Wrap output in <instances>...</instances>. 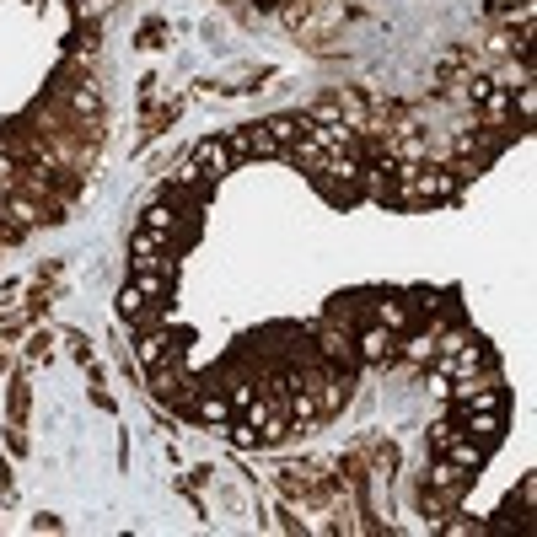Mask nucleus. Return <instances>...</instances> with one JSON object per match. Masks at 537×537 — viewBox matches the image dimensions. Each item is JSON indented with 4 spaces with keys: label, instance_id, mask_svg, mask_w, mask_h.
Instances as JSON below:
<instances>
[{
    "label": "nucleus",
    "instance_id": "f257e3e1",
    "mask_svg": "<svg viewBox=\"0 0 537 537\" xmlns=\"http://www.w3.org/2000/svg\"><path fill=\"white\" fill-rule=\"evenodd\" d=\"M285 22L296 27L307 43H317V49H323L328 33L344 22V6H339V0H290V6H285Z\"/></svg>",
    "mask_w": 537,
    "mask_h": 537
},
{
    "label": "nucleus",
    "instance_id": "f03ea898",
    "mask_svg": "<svg viewBox=\"0 0 537 537\" xmlns=\"http://www.w3.org/2000/svg\"><path fill=\"white\" fill-rule=\"evenodd\" d=\"M355 355H360V360H371V366H382V360H393V355H398V333H393V328H382V323L366 328V333L355 339Z\"/></svg>",
    "mask_w": 537,
    "mask_h": 537
},
{
    "label": "nucleus",
    "instance_id": "7ed1b4c3",
    "mask_svg": "<svg viewBox=\"0 0 537 537\" xmlns=\"http://www.w3.org/2000/svg\"><path fill=\"white\" fill-rule=\"evenodd\" d=\"M188 167H194V172H205V178H221V172L231 167V145H226V140H205V145H194Z\"/></svg>",
    "mask_w": 537,
    "mask_h": 537
},
{
    "label": "nucleus",
    "instance_id": "20e7f679",
    "mask_svg": "<svg viewBox=\"0 0 537 537\" xmlns=\"http://www.w3.org/2000/svg\"><path fill=\"white\" fill-rule=\"evenodd\" d=\"M376 323H382V328H393V333H398L403 323H409V312H403V307H398V301H382V307H376Z\"/></svg>",
    "mask_w": 537,
    "mask_h": 537
},
{
    "label": "nucleus",
    "instance_id": "39448f33",
    "mask_svg": "<svg viewBox=\"0 0 537 537\" xmlns=\"http://www.w3.org/2000/svg\"><path fill=\"white\" fill-rule=\"evenodd\" d=\"M140 360H145V366H162V360H167V339H140Z\"/></svg>",
    "mask_w": 537,
    "mask_h": 537
},
{
    "label": "nucleus",
    "instance_id": "423d86ee",
    "mask_svg": "<svg viewBox=\"0 0 537 537\" xmlns=\"http://www.w3.org/2000/svg\"><path fill=\"white\" fill-rule=\"evenodd\" d=\"M145 226H151V231H167V226H172V210H167V205L145 210Z\"/></svg>",
    "mask_w": 537,
    "mask_h": 537
}]
</instances>
